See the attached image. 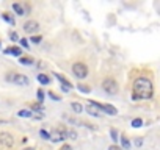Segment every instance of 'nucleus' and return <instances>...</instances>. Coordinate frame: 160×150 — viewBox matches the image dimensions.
<instances>
[{
    "instance_id": "f257e3e1",
    "label": "nucleus",
    "mask_w": 160,
    "mask_h": 150,
    "mask_svg": "<svg viewBox=\"0 0 160 150\" xmlns=\"http://www.w3.org/2000/svg\"><path fill=\"white\" fill-rule=\"evenodd\" d=\"M154 94V86L149 78L140 77L133 82L132 88V99L133 100H149Z\"/></svg>"
},
{
    "instance_id": "f03ea898",
    "label": "nucleus",
    "mask_w": 160,
    "mask_h": 150,
    "mask_svg": "<svg viewBox=\"0 0 160 150\" xmlns=\"http://www.w3.org/2000/svg\"><path fill=\"white\" fill-rule=\"evenodd\" d=\"M5 80L10 82V83H14V85H18V86H28V83H30L25 75L18 73V72H11V73H8L7 77H5Z\"/></svg>"
},
{
    "instance_id": "7ed1b4c3",
    "label": "nucleus",
    "mask_w": 160,
    "mask_h": 150,
    "mask_svg": "<svg viewBox=\"0 0 160 150\" xmlns=\"http://www.w3.org/2000/svg\"><path fill=\"white\" fill-rule=\"evenodd\" d=\"M102 88H104V91H105L107 94H110V96H115V94H118V91H119V86H118V83H116L115 78H105V80L102 82Z\"/></svg>"
},
{
    "instance_id": "20e7f679",
    "label": "nucleus",
    "mask_w": 160,
    "mask_h": 150,
    "mask_svg": "<svg viewBox=\"0 0 160 150\" xmlns=\"http://www.w3.org/2000/svg\"><path fill=\"white\" fill-rule=\"evenodd\" d=\"M72 72L77 78H87L88 77V66L85 63H75L72 66Z\"/></svg>"
},
{
    "instance_id": "39448f33",
    "label": "nucleus",
    "mask_w": 160,
    "mask_h": 150,
    "mask_svg": "<svg viewBox=\"0 0 160 150\" xmlns=\"http://www.w3.org/2000/svg\"><path fill=\"white\" fill-rule=\"evenodd\" d=\"M0 145L7 147V148H11V147L14 145V138H13V134H10V133H7V131L0 133Z\"/></svg>"
},
{
    "instance_id": "423d86ee",
    "label": "nucleus",
    "mask_w": 160,
    "mask_h": 150,
    "mask_svg": "<svg viewBox=\"0 0 160 150\" xmlns=\"http://www.w3.org/2000/svg\"><path fill=\"white\" fill-rule=\"evenodd\" d=\"M52 142H60V141H64L66 139V130L64 128H55L52 133H50V138H49Z\"/></svg>"
},
{
    "instance_id": "0eeeda50",
    "label": "nucleus",
    "mask_w": 160,
    "mask_h": 150,
    "mask_svg": "<svg viewBox=\"0 0 160 150\" xmlns=\"http://www.w3.org/2000/svg\"><path fill=\"white\" fill-rule=\"evenodd\" d=\"M96 103V106L99 108V111L102 110V111H105L107 114H110V116H116L118 114V110L113 106V105H107V103H98V102H94Z\"/></svg>"
},
{
    "instance_id": "6e6552de",
    "label": "nucleus",
    "mask_w": 160,
    "mask_h": 150,
    "mask_svg": "<svg viewBox=\"0 0 160 150\" xmlns=\"http://www.w3.org/2000/svg\"><path fill=\"white\" fill-rule=\"evenodd\" d=\"M85 111H87V113H88L90 116H94V117H99V116H101V111H99V108L96 106L94 100H90V103L87 105Z\"/></svg>"
},
{
    "instance_id": "1a4fd4ad",
    "label": "nucleus",
    "mask_w": 160,
    "mask_h": 150,
    "mask_svg": "<svg viewBox=\"0 0 160 150\" xmlns=\"http://www.w3.org/2000/svg\"><path fill=\"white\" fill-rule=\"evenodd\" d=\"M38 28H39V25H38V22H35V21H28V22L24 24V31H25V33L35 35V31H36Z\"/></svg>"
},
{
    "instance_id": "9d476101",
    "label": "nucleus",
    "mask_w": 160,
    "mask_h": 150,
    "mask_svg": "<svg viewBox=\"0 0 160 150\" xmlns=\"http://www.w3.org/2000/svg\"><path fill=\"white\" fill-rule=\"evenodd\" d=\"M5 55H14V56H22V50L19 47H8L5 50Z\"/></svg>"
},
{
    "instance_id": "9b49d317",
    "label": "nucleus",
    "mask_w": 160,
    "mask_h": 150,
    "mask_svg": "<svg viewBox=\"0 0 160 150\" xmlns=\"http://www.w3.org/2000/svg\"><path fill=\"white\" fill-rule=\"evenodd\" d=\"M36 78H38V82H39L41 85H44V86H47V85L50 83V78H49V75H46V73H39Z\"/></svg>"
},
{
    "instance_id": "f8f14e48",
    "label": "nucleus",
    "mask_w": 160,
    "mask_h": 150,
    "mask_svg": "<svg viewBox=\"0 0 160 150\" xmlns=\"http://www.w3.org/2000/svg\"><path fill=\"white\" fill-rule=\"evenodd\" d=\"M13 10H14V11H16V14H19V16L27 14V13H25V8H24L21 3H13Z\"/></svg>"
},
{
    "instance_id": "ddd939ff",
    "label": "nucleus",
    "mask_w": 160,
    "mask_h": 150,
    "mask_svg": "<svg viewBox=\"0 0 160 150\" xmlns=\"http://www.w3.org/2000/svg\"><path fill=\"white\" fill-rule=\"evenodd\" d=\"M121 148L122 150H129L130 148V141L126 136H121Z\"/></svg>"
},
{
    "instance_id": "4468645a",
    "label": "nucleus",
    "mask_w": 160,
    "mask_h": 150,
    "mask_svg": "<svg viewBox=\"0 0 160 150\" xmlns=\"http://www.w3.org/2000/svg\"><path fill=\"white\" fill-rule=\"evenodd\" d=\"M32 111H35V113H44V106H42V103H33L32 105Z\"/></svg>"
},
{
    "instance_id": "2eb2a0df",
    "label": "nucleus",
    "mask_w": 160,
    "mask_h": 150,
    "mask_svg": "<svg viewBox=\"0 0 160 150\" xmlns=\"http://www.w3.org/2000/svg\"><path fill=\"white\" fill-rule=\"evenodd\" d=\"M71 108H72V111H74V113H77V114L83 111V106L80 105V103H77V102H74V103L71 105Z\"/></svg>"
},
{
    "instance_id": "dca6fc26",
    "label": "nucleus",
    "mask_w": 160,
    "mask_h": 150,
    "mask_svg": "<svg viewBox=\"0 0 160 150\" xmlns=\"http://www.w3.org/2000/svg\"><path fill=\"white\" fill-rule=\"evenodd\" d=\"M18 116H19V117H33V113H32L30 110H21V111L18 113Z\"/></svg>"
},
{
    "instance_id": "f3484780",
    "label": "nucleus",
    "mask_w": 160,
    "mask_h": 150,
    "mask_svg": "<svg viewBox=\"0 0 160 150\" xmlns=\"http://www.w3.org/2000/svg\"><path fill=\"white\" fill-rule=\"evenodd\" d=\"M53 75H55V78H57V80H58V82H60L61 85H71V83H69V82H68V80H66L64 77H63L61 73H53Z\"/></svg>"
},
{
    "instance_id": "a211bd4d",
    "label": "nucleus",
    "mask_w": 160,
    "mask_h": 150,
    "mask_svg": "<svg viewBox=\"0 0 160 150\" xmlns=\"http://www.w3.org/2000/svg\"><path fill=\"white\" fill-rule=\"evenodd\" d=\"M77 89L80 91V92H83V94H88L91 89H90V86H87V85H77Z\"/></svg>"
},
{
    "instance_id": "6ab92c4d",
    "label": "nucleus",
    "mask_w": 160,
    "mask_h": 150,
    "mask_svg": "<svg viewBox=\"0 0 160 150\" xmlns=\"http://www.w3.org/2000/svg\"><path fill=\"white\" fill-rule=\"evenodd\" d=\"M66 139H77V133L74 130H66Z\"/></svg>"
},
{
    "instance_id": "aec40b11",
    "label": "nucleus",
    "mask_w": 160,
    "mask_h": 150,
    "mask_svg": "<svg viewBox=\"0 0 160 150\" xmlns=\"http://www.w3.org/2000/svg\"><path fill=\"white\" fill-rule=\"evenodd\" d=\"M33 63V59L32 58H27V56H21V64H24V66H30Z\"/></svg>"
},
{
    "instance_id": "412c9836",
    "label": "nucleus",
    "mask_w": 160,
    "mask_h": 150,
    "mask_svg": "<svg viewBox=\"0 0 160 150\" xmlns=\"http://www.w3.org/2000/svg\"><path fill=\"white\" fill-rule=\"evenodd\" d=\"M141 125H143V120H141L140 117H137V119L132 120V127H133V128H140Z\"/></svg>"
},
{
    "instance_id": "4be33fe9",
    "label": "nucleus",
    "mask_w": 160,
    "mask_h": 150,
    "mask_svg": "<svg viewBox=\"0 0 160 150\" xmlns=\"http://www.w3.org/2000/svg\"><path fill=\"white\" fill-rule=\"evenodd\" d=\"M3 21L8 22L10 25H14V24H16V22H14V17H11L10 14H3Z\"/></svg>"
},
{
    "instance_id": "5701e85b",
    "label": "nucleus",
    "mask_w": 160,
    "mask_h": 150,
    "mask_svg": "<svg viewBox=\"0 0 160 150\" xmlns=\"http://www.w3.org/2000/svg\"><path fill=\"white\" fill-rule=\"evenodd\" d=\"M42 41V38L39 36V35H33L32 38H30V42H33V44H39Z\"/></svg>"
},
{
    "instance_id": "b1692460",
    "label": "nucleus",
    "mask_w": 160,
    "mask_h": 150,
    "mask_svg": "<svg viewBox=\"0 0 160 150\" xmlns=\"http://www.w3.org/2000/svg\"><path fill=\"white\" fill-rule=\"evenodd\" d=\"M39 134H41V138H42V139H49V138H50V133H49V131H46L44 128H41V130H39Z\"/></svg>"
},
{
    "instance_id": "393cba45",
    "label": "nucleus",
    "mask_w": 160,
    "mask_h": 150,
    "mask_svg": "<svg viewBox=\"0 0 160 150\" xmlns=\"http://www.w3.org/2000/svg\"><path fill=\"white\" fill-rule=\"evenodd\" d=\"M110 134H112V139H113L115 142H116V141L119 139V138H118V131H116L115 128H112V130H110Z\"/></svg>"
},
{
    "instance_id": "a878e982",
    "label": "nucleus",
    "mask_w": 160,
    "mask_h": 150,
    "mask_svg": "<svg viewBox=\"0 0 160 150\" xmlns=\"http://www.w3.org/2000/svg\"><path fill=\"white\" fill-rule=\"evenodd\" d=\"M49 97H50L52 100H55V102H58V100H61V99H60V97H58L57 94H53L52 91H49Z\"/></svg>"
},
{
    "instance_id": "bb28decb",
    "label": "nucleus",
    "mask_w": 160,
    "mask_h": 150,
    "mask_svg": "<svg viewBox=\"0 0 160 150\" xmlns=\"http://www.w3.org/2000/svg\"><path fill=\"white\" fill-rule=\"evenodd\" d=\"M133 144H135V145H137V147H140V145H141V144H143V138H137V139H135V141H133Z\"/></svg>"
},
{
    "instance_id": "cd10ccee",
    "label": "nucleus",
    "mask_w": 160,
    "mask_h": 150,
    "mask_svg": "<svg viewBox=\"0 0 160 150\" xmlns=\"http://www.w3.org/2000/svg\"><path fill=\"white\" fill-rule=\"evenodd\" d=\"M10 39H11V41H18V39H19V36H18V33H14V31H13V33L10 35Z\"/></svg>"
},
{
    "instance_id": "c85d7f7f",
    "label": "nucleus",
    "mask_w": 160,
    "mask_h": 150,
    "mask_svg": "<svg viewBox=\"0 0 160 150\" xmlns=\"http://www.w3.org/2000/svg\"><path fill=\"white\" fill-rule=\"evenodd\" d=\"M38 100H39V103L44 100V92L42 91H38Z\"/></svg>"
},
{
    "instance_id": "c756f323",
    "label": "nucleus",
    "mask_w": 160,
    "mask_h": 150,
    "mask_svg": "<svg viewBox=\"0 0 160 150\" xmlns=\"http://www.w3.org/2000/svg\"><path fill=\"white\" fill-rule=\"evenodd\" d=\"M21 44L24 45V49H28V42H27L25 39H21Z\"/></svg>"
},
{
    "instance_id": "7c9ffc66",
    "label": "nucleus",
    "mask_w": 160,
    "mask_h": 150,
    "mask_svg": "<svg viewBox=\"0 0 160 150\" xmlns=\"http://www.w3.org/2000/svg\"><path fill=\"white\" fill-rule=\"evenodd\" d=\"M108 150H122V148L118 147V145H112V147H108Z\"/></svg>"
},
{
    "instance_id": "2f4dec72",
    "label": "nucleus",
    "mask_w": 160,
    "mask_h": 150,
    "mask_svg": "<svg viewBox=\"0 0 160 150\" xmlns=\"http://www.w3.org/2000/svg\"><path fill=\"white\" fill-rule=\"evenodd\" d=\"M60 150H72V147H71V145H63Z\"/></svg>"
},
{
    "instance_id": "473e14b6",
    "label": "nucleus",
    "mask_w": 160,
    "mask_h": 150,
    "mask_svg": "<svg viewBox=\"0 0 160 150\" xmlns=\"http://www.w3.org/2000/svg\"><path fill=\"white\" fill-rule=\"evenodd\" d=\"M24 150H35V148H33V147H25Z\"/></svg>"
},
{
    "instance_id": "72a5a7b5",
    "label": "nucleus",
    "mask_w": 160,
    "mask_h": 150,
    "mask_svg": "<svg viewBox=\"0 0 160 150\" xmlns=\"http://www.w3.org/2000/svg\"><path fill=\"white\" fill-rule=\"evenodd\" d=\"M0 45H2V42H0Z\"/></svg>"
}]
</instances>
